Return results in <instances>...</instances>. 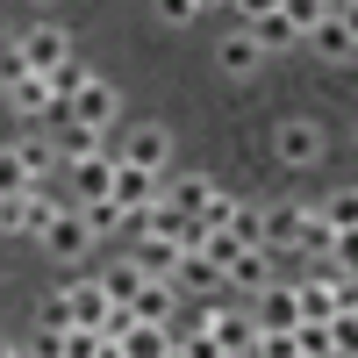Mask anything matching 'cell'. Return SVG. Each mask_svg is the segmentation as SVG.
I'll use <instances>...</instances> for the list:
<instances>
[{
    "instance_id": "cell-1",
    "label": "cell",
    "mask_w": 358,
    "mask_h": 358,
    "mask_svg": "<svg viewBox=\"0 0 358 358\" xmlns=\"http://www.w3.org/2000/svg\"><path fill=\"white\" fill-rule=\"evenodd\" d=\"M165 194H158V172H143V165H115V208H122V215L136 222V215H151V208H158Z\"/></svg>"
},
{
    "instance_id": "cell-2",
    "label": "cell",
    "mask_w": 358,
    "mask_h": 358,
    "mask_svg": "<svg viewBox=\"0 0 358 358\" xmlns=\"http://www.w3.org/2000/svg\"><path fill=\"white\" fill-rule=\"evenodd\" d=\"M22 57H29V72H43V79H50V72L72 57V36H65L57 22H36V29H22Z\"/></svg>"
},
{
    "instance_id": "cell-3",
    "label": "cell",
    "mask_w": 358,
    "mask_h": 358,
    "mask_svg": "<svg viewBox=\"0 0 358 358\" xmlns=\"http://www.w3.org/2000/svg\"><path fill=\"white\" fill-rule=\"evenodd\" d=\"M94 222H86V208H65V215H57L50 229H43V251L50 258H86V244H94Z\"/></svg>"
},
{
    "instance_id": "cell-4",
    "label": "cell",
    "mask_w": 358,
    "mask_h": 358,
    "mask_svg": "<svg viewBox=\"0 0 358 358\" xmlns=\"http://www.w3.org/2000/svg\"><path fill=\"white\" fill-rule=\"evenodd\" d=\"M115 158H129V165H143V172H165V158H172V136H165L158 122H136L122 143H115Z\"/></svg>"
},
{
    "instance_id": "cell-5",
    "label": "cell",
    "mask_w": 358,
    "mask_h": 358,
    "mask_svg": "<svg viewBox=\"0 0 358 358\" xmlns=\"http://www.w3.org/2000/svg\"><path fill=\"white\" fill-rule=\"evenodd\" d=\"M308 215H315V208H301V201H273V208H265V251H301Z\"/></svg>"
},
{
    "instance_id": "cell-6",
    "label": "cell",
    "mask_w": 358,
    "mask_h": 358,
    "mask_svg": "<svg viewBox=\"0 0 358 358\" xmlns=\"http://www.w3.org/2000/svg\"><path fill=\"white\" fill-rule=\"evenodd\" d=\"M115 108H122V101H115V86H108V79H86L79 94H72V122L108 129V122H115Z\"/></svg>"
},
{
    "instance_id": "cell-7",
    "label": "cell",
    "mask_w": 358,
    "mask_h": 358,
    "mask_svg": "<svg viewBox=\"0 0 358 358\" xmlns=\"http://www.w3.org/2000/svg\"><path fill=\"white\" fill-rule=\"evenodd\" d=\"M294 301H301V322H337V315H344L337 273H322V280H308V287H294Z\"/></svg>"
},
{
    "instance_id": "cell-8",
    "label": "cell",
    "mask_w": 358,
    "mask_h": 358,
    "mask_svg": "<svg viewBox=\"0 0 358 358\" xmlns=\"http://www.w3.org/2000/svg\"><path fill=\"white\" fill-rule=\"evenodd\" d=\"M129 258H136V265H143L151 280H172V273H179V258H187V251H179L172 236H151V229H136V251H129Z\"/></svg>"
},
{
    "instance_id": "cell-9",
    "label": "cell",
    "mask_w": 358,
    "mask_h": 358,
    "mask_svg": "<svg viewBox=\"0 0 358 358\" xmlns=\"http://www.w3.org/2000/svg\"><path fill=\"white\" fill-rule=\"evenodd\" d=\"M172 287H179V294H215V287H229V273H222L208 251H187V258H179V273H172Z\"/></svg>"
},
{
    "instance_id": "cell-10",
    "label": "cell",
    "mask_w": 358,
    "mask_h": 358,
    "mask_svg": "<svg viewBox=\"0 0 358 358\" xmlns=\"http://www.w3.org/2000/svg\"><path fill=\"white\" fill-rule=\"evenodd\" d=\"M65 208H72V201H65V194H57L50 179H43V187H29V201H22V229H29V236H43L57 215H65Z\"/></svg>"
},
{
    "instance_id": "cell-11",
    "label": "cell",
    "mask_w": 358,
    "mask_h": 358,
    "mask_svg": "<svg viewBox=\"0 0 358 358\" xmlns=\"http://www.w3.org/2000/svg\"><path fill=\"white\" fill-rule=\"evenodd\" d=\"M308 43H315V57H337V65H344V57H358V36L344 29V15H337V8L308 29Z\"/></svg>"
},
{
    "instance_id": "cell-12",
    "label": "cell",
    "mask_w": 358,
    "mask_h": 358,
    "mask_svg": "<svg viewBox=\"0 0 358 358\" xmlns=\"http://www.w3.org/2000/svg\"><path fill=\"white\" fill-rule=\"evenodd\" d=\"M258 330H301V301H294V287H265L258 294Z\"/></svg>"
},
{
    "instance_id": "cell-13",
    "label": "cell",
    "mask_w": 358,
    "mask_h": 358,
    "mask_svg": "<svg viewBox=\"0 0 358 358\" xmlns=\"http://www.w3.org/2000/svg\"><path fill=\"white\" fill-rule=\"evenodd\" d=\"M8 101H15V115H29V122H50V101H57V94H50L43 72H29V79L8 86Z\"/></svg>"
},
{
    "instance_id": "cell-14",
    "label": "cell",
    "mask_w": 358,
    "mask_h": 358,
    "mask_svg": "<svg viewBox=\"0 0 358 358\" xmlns=\"http://www.w3.org/2000/svg\"><path fill=\"white\" fill-rule=\"evenodd\" d=\"M229 287H244V294H265V287H273V251H236L229 258Z\"/></svg>"
},
{
    "instance_id": "cell-15",
    "label": "cell",
    "mask_w": 358,
    "mask_h": 358,
    "mask_svg": "<svg viewBox=\"0 0 358 358\" xmlns=\"http://www.w3.org/2000/svg\"><path fill=\"white\" fill-rule=\"evenodd\" d=\"M280 158H287V165H315V158H322V129L294 115V122L280 129Z\"/></svg>"
},
{
    "instance_id": "cell-16",
    "label": "cell",
    "mask_w": 358,
    "mask_h": 358,
    "mask_svg": "<svg viewBox=\"0 0 358 358\" xmlns=\"http://www.w3.org/2000/svg\"><path fill=\"white\" fill-rule=\"evenodd\" d=\"M72 315L86 322V330H101V322L115 315V294H108L101 280H79V287H72Z\"/></svg>"
},
{
    "instance_id": "cell-17",
    "label": "cell",
    "mask_w": 358,
    "mask_h": 358,
    "mask_svg": "<svg viewBox=\"0 0 358 358\" xmlns=\"http://www.w3.org/2000/svg\"><path fill=\"white\" fill-rule=\"evenodd\" d=\"M172 301H179V287L172 280H143V294H136V322H172Z\"/></svg>"
},
{
    "instance_id": "cell-18",
    "label": "cell",
    "mask_w": 358,
    "mask_h": 358,
    "mask_svg": "<svg viewBox=\"0 0 358 358\" xmlns=\"http://www.w3.org/2000/svg\"><path fill=\"white\" fill-rule=\"evenodd\" d=\"M172 344H179V337H172V322H136V330L122 337V351H129V358H165Z\"/></svg>"
},
{
    "instance_id": "cell-19",
    "label": "cell",
    "mask_w": 358,
    "mask_h": 358,
    "mask_svg": "<svg viewBox=\"0 0 358 358\" xmlns=\"http://www.w3.org/2000/svg\"><path fill=\"white\" fill-rule=\"evenodd\" d=\"M215 57H222V72H236V79H244V72H258V57H265V43L251 36V29H236V36H229V43H222Z\"/></svg>"
},
{
    "instance_id": "cell-20",
    "label": "cell",
    "mask_w": 358,
    "mask_h": 358,
    "mask_svg": "<svg viewBox=\"0 0 358 358\" xmlns=\"http://www.w3.org/2000/svg\"><path fill=\"white\" fill-rule=\"evenodd\" d=\"M50 136H57V151H65V165H79V158H101V129H86V122H57Z\"/></svg>"
},
{
    "instance_id": "cell-21",
    "label": "cell",
    "mask_w": 358,
    "mask_h": 358,
    "mask_svg": "<svg viewBox=\"0 0 358 358\" xmlns=\"http://www.w3.org/2000/svg\"><path fill=\"white\" fill-rule=\"evenodd\" d=\"M143 280H151V273H143L136 258H122V265H108V273H101V287H108V294H115V301H122V308H129L136 294H143Z\"/></svg>"
},
{
    "instance_id": "cell-22",
    "label": "cell",
    "mask_w": 358,
    "mask_h": 358,
    "mask_svg": "<svg viewBox=\"0 0 358 358\" xmlns=\"http://www.w3.org/2000/svg\"><path fill=\"white\" fill-rule=\"evenodd\" d=\"M15 151L29 158V172H36V179H50V172H65V151H57V136H22Z\"/></svg>"
},
{
    "instance_id": "cell-23",
    "label": "cell",
    "mask_w": 358,
    "mask_h": 358,
    "mask_svg": "<svg viewBox=\"0 0 358 358\" xmlns=\"http://www.w3.org/2000/svg\"><path fill=\"white\" fill-rule=\"evenodd\" d=\"M36 322H43V330H57V337H65V330H79V315H72V287H57V294H43V308H36Z\"/></svg>"
},
{
    "instance_id": "cell-24",
    "label": "cell",
    "mask_w": 358,
    "mask_h": 358,
    "mask_svg": "<svg viewBox=\"0 0 358 358\" xmlns=\"http://www.w3.org/2000/svg\"><path fill=\"white\" fill-rule=\"evenodd\" d=\"M29 187H43V179L29 172V158L8 143V151H0V194H29Z\"/></svg>"
},
{
    "instance_id": "cell-25",
    "label": "cell",
    "mask_w": 358,
    "mask_h": 358,
    "mask_svg": "<svg viewBox=\"0 0 358 358\" xmlns=\"http://www.w3.org/2000/svg\"><path fill=\"white\" fill-rule=\"evenodd\" d=\"M251 36H258L265 50H287V43H308V36H301V29H294L287 15H265V22H251Z\"/></svg>"
},
{
    "instance_id": "cell-26",
    "label": "cell",
    "mask_w": 358,
    "mask_h": 358,
    "mask_svg": "<svg viewBox=\"0 0 358 358\" xmlns=\"http://www.w3.org/2000/svg\"><path fill=\"white\" fill-rule=\"evenodd\" d=\"M301 251H308V258H330V251H337V222L322 215V208H315L308 229H301Z\"/></svg>"
},
{
    "instance_id": "cell-27",
    "label": "cell",
    "mask_w": 358,
    "mask_h": 358,
    "mask_svg": "<svg viewBox=\"0 0 358 358\" xmlns=\"http://www.w3.org/2000/svg\"><path fill=\"white\" fill-rule=\"evenodd\" d=\"M330 8H337V0H280V15H287L294 29H301V36H308V29H315L322 15H330Z\"/></svg>"
},
{
    "instance_id": "cell-28",
    "label": "cell",
    "mask_w": 358,
    "mask_h": 358,
    "mask_svg": "<svg viewBox=\"0 0 358 358\" xmlns=\"http://www.w3.org/2000/svg\"><path fill=\"white\" fill-rule=\"evenodd\" d=\"M229 236H236V244H265V208H236V215H229Z\"/></svg>"
},
{
    "instance_id": "cell-29",
    "label": "cell",
    "mask_w": 358,
    "mask_h": 358,
    "mask_svg": "<svg viewBox=\"0 0 358 358\" xmlns=\"http://www.w3.org/2000/svg\"><path fill=\"white\" fill-rule=\"evenodd\" d=\"M208 194H215V187H208V179H172V208H187V215H201V208H208Z\"/></svg>"
},
{
    "instance_id": "cell-30",
    "label": "cell",
    "mask_w": 358,
    "mask_h": 358,
    "mask_svg": "<svg viewBox=\"0 0 358 358\" xmlns=\"http://www.w3.org/2000/svg\"><path fill=\"white\" fill-rule=\"evenodd\" d=\"M322 215H330L337 229H358V187H337L330 201H322Z\"/></svg>"
},
{
    "instance_id": "cell-31",
    "label": "cell",
    "mask_w": 358,
    "mask_h": 358,
    "mask_svg": "<svg viewBox=\"0 0 358 358\" xmlns=\"http://www.w3.org/2000/svg\"><path fill=\"white\" fill-rule=\"evenodd\" d=\"M86 79H94V72H86V65H79V57H65V65H57V72H50V94H57V101H72V94H79V86H86Z\"/></svg>"
},
{
    "instance_id": "cell-32",
    "label": "cell",
    "mask_w": 358,
    "mask_h": 358,
    "mask_svg": "<svg viewBox=\"0 0 358 358\" xmlns=\"http://www.w3.org/2000/svg\"><path fill=\"white\" fill-rule=\"evenodd\" d=\"M72 208H86V222H94V229H129V215L115 208V194H108V201H72Z\"/></svg>"
},
{
    "instance_id": "cell-33",
    "label": "cell",
    "mask_w": 358,
    "mask_h": 358,
    "mask_svg": "<svg viewBox=\"0 0 358 358\" xmlns=\"http://www.w3.org/2000/svg\"><path fill=\"white\" fill-rule=\"evenodd\" d=\"M29 79V57H22V36H0V86Z\"/></svg>"
},
{
    "instance_id": "cell-34",
    "label": "cell",
    "mask_w": 358,
    "mask_h": 358,
    "mask_svg": "<svg viewBox=\"0 0 358 358\" xmlns=\"http://www.w3.org/2000/svg\"><path fill=\"white\" fill-rule=\"evenodd\" d=\"M258 358H301V337L294 330H258Z\"/></svg>"
},
{
    "instance_id": "cell-35",
    "label": "cell",
    "mask_w": 358,
    "mask_h": 358,
    "mask_svg": "<svg viewBox=\"0 0 358 358\" xmlns=\"http://www.w3.org/2000/svg\"><path fill=\"white\" fill-rule=\"evenodd\" d=\"M330 337H337V358H358V308H344L330 322Z\"/></svg>"
},
{
    "instance_id": "cell-36",
    "label": "cell",
    "mask_w": 358,
    "mask_h": 358,
    "mask_svg": "<svg viewBox=\"0 0 358 358\" xmlns=\"http://www.w3.org/2000/svg\"><path fill=\"white\" fill-rule=\"evenodd\" d=\"M236 208H244V201H229V194L215 187V194H208V208H201V222H208V229H229V215H236Z\"/></svg>"
},
{
    "instance_id": "cell-37",
    "label": "cell",
    "mask_w": 358,
    "mask_h": 358,
    "mask_svg": "<svg viewBox=\"0 0 358 358\" xmlns=\"http://www.w3.org/2000/svg\"><path fill=\"white\" fill-rule=\"evenodd\" d=\"M201 251H208V258H215V265H222V273H229V258H236V251H251V244H236V236H229V229H215V236H208V244H201Z\"/></svg>"
},
{
    "instance_id": "cell-38",
    "label": "cell",
    "mask_w": 358,
    "mask_h": 358,
    "mask_svg": "<svg viewBox=\"0 0 358 358\" xmlns=\"http://www.w3.org/2000/svg\"><path fill=\"white\" fill-rule=\"evenodd\" d=\"M94 351H101V330H86V322L65 330V358H94Z\"/></svg>"
},
{
    "instance_id": "cell-39",
    "label": "cell",
    "mask_w": 358,
    "mask_h": 358,
    "mask_svg": "<svg viewBox=\"0 0 358 358\" xmlns=\"http://www.w3.org/2000/svg\"><path fill=\"white\" fill-rule=\"evenodd\" d=\"M179 344H187V358H222V337L215 330H187Z\"/></svg>"
},
{
    "instance_id": "cell-40",
    "label": "cell",
    "mask_w": 358,
    "mask_h": 358,
    "mask_svg": "<svg viewBox=\"0 0 358 358\" xmlns=\"http://www.w3.org/2000/svg\"><path fill=\"white\" fill-rule=\"evenodd\" d=\"M344 273H358V229H337V251H330Z\"/></svg>"
},
{
    "instance_id": "cell-41",
    "label": "cell",
    "mask_w": 358,
    "mask_h": 358,
    "mask_svg": "<svg viewBox=\"0 0 358 358\" xmlns=\"http://www.w3.org/2000/svg\"><path fill=\"white\" fill-rule=\"evenodd\" d=\"M236 15H244V29H251V22H265V15H280V0H236Z\"/></svg>"
},
{
    "instance_id": "cell-42",
    "label": "cell",
    "mask_w": 358,
    "mask_h": 358,
    "mask_svg": "<svg viewBox=\"0 0 358 358\" xmlns=\"http://www.w3.org/2000/svg\"><path fill=\"white\" fill-rule=\"evenodd\" d=\"M158 15H165V22H194L201 0H158Z\"/></svg>"
},
{
    "instance_id": "cell-43",
    "label": "cell",
    "mask_w": 358,
    "mask_h": 358,
    "mask_svg": "<svg viewBox=\"0 0 358 358\" xmlns=\"http://www.w3.org/2000/svg\"><path fill=\"white\" fill-rule=\"evenodd\" d=\"M337 15H344V29L358 36V0H337Z\"/></svg>"
},
{
    "instance_id": "cell-44",
    "label": "cell",
    "mask_w": 358,
    "mask_h": 358,
    "mask_svg": "<svg viewBox=\"0 0 358 358\" xmlns=\"http://www.w3.org/2000/svg\"><path fill=\"white\" fill-rule=\"evenodd\" d=\"M165 358H187V344H172V351H165Z\"/></svg>"
},
{
    "instance_id": "cell-45",
    "label": "cell",
    "mask_w": 358,
    "mask_h": 358,
    "mask_svg": "<svg viewBox=\"0 0 358 358\" xmlns=\"http://www.w3.org/2000/svg\"><path fill=\"white\" fill-rule=\"evenodd\" d=\"M0 358H22V351H15V344H0Z\"/></svg>"
},
{
    "instance_id": "cell-46",
    "label": "cell",
    "mask_w": 358,
    "mask_h": 358,
    "mask_svg": "<svg viewBox=\"0 0 358 358\" xmlns=\"http://www.w3.org/2000/svg\"><path fill=\"white\" fill-rule=\"evenodd\" d=\"M222 358H258V351H222Z\"/></svg>"
},
{
    "instance_id": "cell-47",
    "label": "cell",
    "mask_w": 358,
    "mask_h": 358,
    "mask_svg": "<svg viewBox=\"0 0 358 358\" xmlns=\"http://www.w3.org/2000/svg\"><path fill=\"white\" fill-rule=\"evenodd\" d=\"M229 8H236V0H229Z\"/></svg>"
},
{
    "instance_id": "cell-48",
    "label": "cell",
    "mask_w": 358,
    "mask_h": 358,
    "mask_svg": "<svg viewBox=\"0 0 358 358\" xmlns=\"http://www.w3.org/2000/svg\"><path fill=\"white\" fill-rule=\"evenodd\" d=\"M301 358H308V351H301Z\"/></svg>"
}]
</instances>
